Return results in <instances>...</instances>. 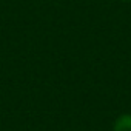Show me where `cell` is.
Here are the masks:
<instances>
[{
    "label": "cell",
    "mask_w": 131,
    "mask_h": 131,
    "mask_svg": "<svg viewBox=\"0 0 131 131\" xmlns=\"http://www.w3.org/2000/svg\"><path fill=\"white\" fill-rule=\"evenodd\" d=\"M113 131H131V114H122L116 119Z\"/></svg>",
    "instance_id": "cell-1"
},
{
    "label": "cell",
    "mask_w": 131,
    "mask_h": 131,
    "mask_svg": "<svg viewBox=\"0 0 131 131\" xmlns=\"http://www.w3.org/2000/svg\"><path fill=\"white\" fill-rule=\"evenodd\" d=\"M123 2H131V0H123Z\"/></svg>",
    "instance_id": "cell-2"
}]
</instances>
